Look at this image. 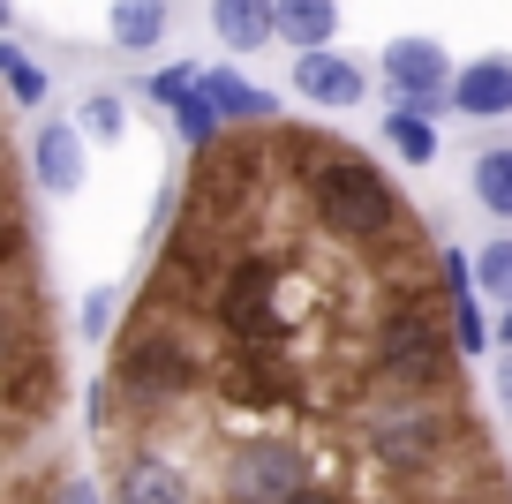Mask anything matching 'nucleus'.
I'll return each instance as SVG.
<instances>
[{"label":"nucleus","mask_w":512,"mask_h":504,"mask_svg":"<svg viewBox=\"0 0 512 504\" xmlns=\"http://www.w3.org/2000/svg\"><path fill=\"white\" fill-rule=\"evenodd\" d=\"M445 249L354 143L196 151L91 399L106 504H512Z\"/></svg>","instance_id":"nucleus-1"},{"label":"nucleus","mask_w":512,"mask_h":504,"mask_svg":"<svg viewBox=\"0 0 512 504\" xmlns=\"http://www.w3.org/2000/svg\"><path fill=\"white\" fill-rule=\"evenodd\" d=\"M452 76H460V68L445 61L437 38H392V46H384V83H392V98H400V113L452 106Z\"/></svg>","instance_id":"nucleus-2"},{"label":"nucleus","mask_w":512,"mask_h":504,"mask_svg":"<svg viewBox=\"0 0 512 504\" xmlns=\"http://www.w3.org/2000/svg\"><path fill=\"white\" fill-rule=\"evenodd\" d=\"M31 174H38V189H53V196H76L83 189V174H91V158H83V121H46L31 136Z\"/></svg>","instance_id":"nucleus-3"},{"label":"nucleus","mask_w":512,"mask_h":504,"mask_svg":"<svg viewBox=\"0 0 512 504\" xmlns=\"http://www.w3.org/2000/svg\"><path fill=\"white\" fill-rule=\"evenodd\" d=\"M294 91H302L309 106H362L369 76L347 53H294Z\"/></svg>","instance_id":"nucleus-4"},{"label":"nucleus","mask_w":512,"mask_h":504,"mask_svg":"<svg viewBox=\"0 0 512 504\" xmlns=\"http://www.w3.org/2000/svg\"><path fill=\"white\" fill-rule=\"evenodd\" d=\"M452 106H460L467 121H505V113H512V61H505V53L467 61L460 76H452Z\"/></svg>","instance_id":"nucleus-5"},{"label":"nucleus","mask_w":512,"mask_h":504,"mask_svg":"<svg viewBox=\"0 0 512 504\" xmlns=\"http://www.w3.org/2000/svg\"><path fill=\"white\" fill-rule=\"evenodd\" d=\"M211 31L234 53H256L279 38V0H211Z\"/></svg>","instance_id":"nucleus-6"},{"label":"nucleus","mask_w":512,"mask_h":504,"mask_svg":"<svg viewBox=\"0 0 512 504\" xmlns=\"http://www.w3.org/2000/svg\"><path fill=\"white\" fill-rule=\"evenodd\" d=\"M204 91L219 106V121H279V98L264 83H249L241 68H204Z\"/></svg>","instance_id":"nucleus-7"},{"label":"nucleus","mask_w":512,"mask_h":504,"mask_svg":"<svg viewBox=\"0 0 512 504\" xmlns=\"http://www.w3.org/2000/svg\"><path fill=\"white\" fill-rule=\"evenodd\" d=\"M279 38H287L294 53H332L339 0H279Z\"/></svg>","instance_id":"nucleus-8"},{"label":"nucleus","mask_w":512,"mask_h":504,"mask_svg":"<svg viewBox=\"0 0 512 504\" xmlns=\"http://www.w3.org/2000/svg\"><path fill=\"white\" fill-rule=\"evenodd\" d=\"M166 38V0H113V46L151 53Z\"/></svg>","instance_id":"nucleus-9"},{"label":"nucleus","mask_w":512,"mask_h":504,"mask_svg":"<svg viewBox=\"0 0 512 504\" xmlns=\"http://www.w3.org/2000/svg\"><path fill=\"white\" fill-rule=\"evenodd\" d=\"M475 204L497 211V219H512V143L475 151Z\"/></svg>","instance_id":"nucleus-10"},{"label":"nucleus","mask_w":512,"mask_h":504,"mask_svg":"<svg viewBox=\"0 0 512 504\" xmlns=\"http://www.w3.org/2000/svg\"><path fill=\"white\" fill-rule=\"evenodd\" d=\"M384 143H392V151L407 158V166H430L437 158V128H430V113H384Z\"/></svg>","instance_id":"nucleus-11"},{"label":"nucleus","mask_w":512,"mask_h":504,"mask_svg":"<svg viewBox=\"0 0 512 504\" xmlns=\"http://www.w3.org/2000/svg\"><path fill=\"white\" fill-rule=\"evenodd\" d=\"M174 128H181V143H189V151H211V143H219V128H226V121H219V106H211L204 83H196V91L174 106Z\"/></svg>","instance_id":"nucleus-12"},{"label":"nucleus","mask_w":512,"mask_h":504,"mask_svg":"<svg viewBox=\"0 0 512 504\" xmlns=\"http://www.w3.org/2000/svg\"><path fill=\"white\" fill-rule=\"evenodd\" d=\"M475 286H482L490 301H505V309H512V234L482 241V256H475Z\"/></svg>","instance_id":"nucleus-13"},{"label":"nucleus","mask_w":512,"mask_h":504,"mask_svg":"<svg viewBox=\"0 0 512 504\" xmlns=\"http://www.w3.org/2000/svg\"><path fill=\"white\" fill-rule=\"evenodd\" d=\"M0 68H8V98H16L23 113H31V106H46V68H38L23 46H0Z\"/></svg>","instance_id":"nucleus-14"},{"label":"nucleus","mask_w":512,"mask_h":504,"mask_svg":"<svg viewBox=\"0 0 512 504\" xmlns=\"http://www.w3.org/2000/svg\"><path fill=\"white\" fill-rule=\"evenodd\" d=\"M196 83H204V68H189V61H181V68H159V76H151V98H159V106L174 113L181 98L196 91Z\"/></svg>","instance_id":"nucleus-15"},{"label":"nucleus","mask_w":512,"mask_h":504,"mask_svg":"<svg viewBox=\"0 0 512 504\" xmlns=\"http://www.w3.org/2000/svg\"><path fill=\"white\" fill-rule=\"evenodd\" d=\"M113 316H121V286H98V294H83V331H91V339H106Z\"/></svg>","instance_id":"nucleus-16"},{"label":"nucleus","mask_w":512,"mask_h":504,"mask_svg":"<svg viewBox=\"0 0 512 504\" xmlns=\"http://www.w3.org/2000/svg\"><path fill=\"white\" fill-rule=\"evenodd\" d=\"M121 128H128V113H121V98H106V91H98V98H91V106H83V136H121Z\"/></svg>","instance_id":"nucleus-17"},{"label":"nucleus","mask_w":512,"mask_h":504,"mask_svg":"<svg viewBox=\"0 0 512 504\" xmlns=\"http://www.w3.org/2000/svg\"><path fill=\"white\" fill-rule=\"evenodd\" d=\"M490 392H497V407L512 414V354H497V369H490Z\"/></svg>","instance_id":"nucleus-18"},{"label":"nucleus","mask_w":512,"mask_h":504,"mask_svg":"<svg viewBox=\"0 0 512 504\" xmlns=\"http://www.w3.org/2000/svg\"><path fill=\"white\" fill-rule=\"evenodd\" d=\"M497 347H505V354H512V309H505V316H497Z\"/></svg>","instance_id":"nucleus-19"}]
</instances>
